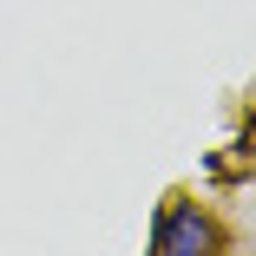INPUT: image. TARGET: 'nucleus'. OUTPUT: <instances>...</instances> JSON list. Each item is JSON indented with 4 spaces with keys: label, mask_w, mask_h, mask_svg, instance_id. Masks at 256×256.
Here are the masks:
<instances>
[{
    "label": "nucleus",
    "mask_w": 256,
    "mask_h": 256,
    "mask_svg": "<svg viewBox=\"0 0 256 256\" xmlns=\"http://www.w3.org/2000/svg\"><path fill=\"white\" fill-rule=\"evenodd\" d=\"M210 250H217L210 217H204L197 204H178L164 217V230H158V256H210Z\"/></svg>",
    "instance_id": "f257e3e1"
}]
</instances>
